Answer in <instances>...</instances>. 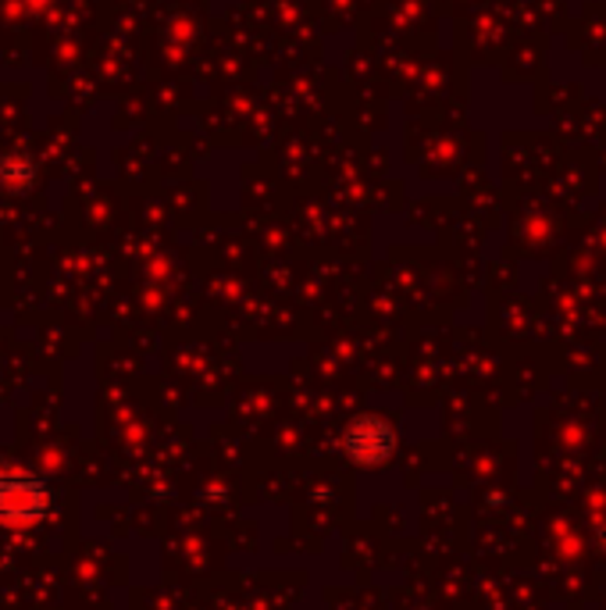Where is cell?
Listing matches in <instances>:
<instances>
[{
    "label": "cell",
    "instance_id": "6da1fadb",
    "mask_svg": "<svg viewBox=\"0 0 606 610\" xmlns=\"http://www.w3.org/2000/svg\"><path fill=\"white\" fill-rule=\"evenodd\" d=\"M50 485L22 465H0V525L33 528L50 514Z\"/></svg>",
    "mask_w": 606,
    "mask_h": 610
},
{
    "label": "cell",
    "instance_id": "7a4b0ae2",
    "mask_svg": "<svg viewBox=\"0 0 606 610\" xmlns=\"http://www.w3.org/2000/svg\"><path fill=\"white\" fill-rule=\"evenodd\" d=\"M396 436L382 418H357L354 425L343 432V450L357 465H382V460L393 454Z\"/></svg>",
    "mask_w": 606,
    "mask_h": 610
}]
</instances>
